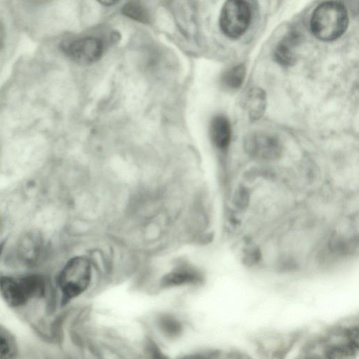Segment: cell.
<instances>
[{
	"label": "cell",
	"instance_id": "obj_9",
	"mask_svg": "<svg viewBox=\"0 0 359 359\" xmlns=\"http://www.w3.org/2000/svg\"><path fill=\"white\" fill-rule=\"evenodd\" d=\"M298 32H288L276 45L273 50L274 60L283 66H290L296 60L294 48L299 43Z\"/></svg>",
	"mask_w": 359,
	"mask_h": 359
},
{
	"label": "cell",
	"instance_id": "obj_14",
	"mask_svg": "<svg viewBox=\"0 0 359 359\" xmlns=\"http://www.w3.org/2000/svg\"><path fill=\"white\" fill-rule=\"evenodd\" d=\"M123 13L127 17L141 22H149V13L146 8L140 1H129L123 8Z\"/></svg>",
	"mask_w": 359,
	"mask_h": 359
},
{
	"label": "cell",
	"instance_id": "obj_17",
	"mask_svg": "<svg viewBox=\"0 0 359 359\" xmlns=\"http://www.w3.org/2000/svg\"><path fill=\"white\" fill-rule=\"evenodd\" d=\"M116 1H102V4H105V5H107V6H111L112 4H116Z\"/></svg>",
	"mask_w": 359,
	"mask_h": 359
},
{
	"label": "cell",
	"instance_id": "obj_5",
	"mask_svg": "<svg viewBox=\"0 0 359 359\" xmlns=\"http://www.w3.org/2000/svg\"><path fill=\"white\" fill-rule=\"evenodd\" d=\"M62 51L72 60L82 65L97 61L103 53L102 42L93 36H85L60 45Z\"/></svg>",
	"mask_w": 359,
	"mask_h": 359
},
{
	"label": "cell",
	"instance_id": "obj_10",
	"mask_svg": "<svg viewBox=\"0 0 359 359\" xmlns=\"http://www.w3.org/2000/svg\"><path fill=\"white\" fill-rule=\"evenodd\" d=\"M210 135L214 144L219 149H225L229 144L231 136V124L224 115H217L211 121Z\"/></svg>",
	"mask_w": 359,
	"mask_h": 359
},
{
	"label": "cell",
	"instance_id": "obj_13",
	"mask_svg": "<svg viewBox=\"0 0 359 359\" xmlns=\"http://www.w3.org/2000/svg\"><path fill=\"white\" fill-rule=\"evenodd\" d=\"M245 76V67L243 64H238L231 67L222 74L221 82L225 88L235 90L242 85Z\"/></svg>",
	"mask_w": 359,
	"mask_h": 359
},
{
	"label": "cell",
	"instance_id": "obj_16",
	"mask_svg": "<svg viewBox=\"0 0 359 359\" xmlns=\"http://www.w3.org/2000/svg\"><path fill=\"white\" fill-rule=\"evenodd\" d=\"M6 29L3 22L0 20V52L5 46L6 42Z\"/></svg>",
	"mask_w": 359,
	"mask_h": 359
},
{
	"label": "cell",
	"instance_id": "obj_4",
	"mask_svg": "<svg viewBox=\"0 0 359 359\" xmlns=\"http://www.w3.org/2000/svg\"><path fill=\"white\" fill-rule=\"evenodd\" d=\"M251 20V9L244 1H227L219 15V27L224 34L231 39L242 36Z\"/></svg>",
	"mask_w": 359,
	"mask_h": 359
},
{
	"label": "cell",
	"instance_id": "obj_3",
	"mask_svg": "<svg viewBox=\"0 0 359 359\" xmlns=\"http://www.w3.org/2000/svg\"><path fill=\"white\" fill-rule=\"evenodd\" d=\"M46 282L43 276L29 275L20 278L3 276L0 278V292L11 307L25 304L29 299L44 294Z\"/></svg>",
	"mask_w": 359,
	"mask_h": 359
},
{
	"label": "cell",
	"instance_id": "obj_2",
	"mask_svg": "<svg viewBox=\"0 0 359 359\" xmlns=\"http://www.w3.org/2000/svg\"><path fill=\"white\" fill-rule=\"evenodd\" d=\"M92 278L90 260L83 256L69 259L58 276V285L62 293V302L66 303L83 293L89 286Z\"/></svg>",
	"mask_w": 359,
	"mask_h": 359
},
{
	"label": "cell",
	"instance_id": "obj_6",
	"mask_svg": "<svg viewBox=\"0 0 359 359\" xmlns=\"http://www.w3.org/2000/svg\"><path fill=\"white\" fill-rule=\"evenodd\" d=\"M244 147L251 156L265 160L276 158L282 151L278 137L266 132H255L246 136Z\"/></svg>",
	"mask_w": 359,
	"mask_h": 359
},
{
	"label": "cell",
	"instance_id": "obj_11",
	"mask_svg": "<svg viewBox=\"0 0 359 359\" xmlns=\"http://www.w3.org/2000/svg\"><path fill=\"white\" fill-rule=\"evenodd\" d=\"M266 106L265 92L259 88L250 89L245 100V107L250 118L252 121L259 119L264 113Z\"/></svg>",
	"mask_w": 359,
	"mask_h": 359
},
{
	"label": "cell",
	"instance_id": "obj_8",
	"mask_svg": "<svg viewBox=\"0 0 359 359\" xmlns=\"http://www.w3.org/2000/svg\"><path fill=\"white\" fill-rule=\"evenodd\" d=\"M201 278V274L196 267L187 262H181L164 276L163 284L165 286H176L198 283Z\"/></svg>",
	"mask_w": 359,
	"mask_h": 359
},
{
	"label": "cell",
	"instance_id": "obj_15",
	"mask_svg": "<svg viewBox=\"0 0 359 359\" xmlns=\"http://www.w3.org/2000/svg\"><path fill=\"white\" fill-rule=\"evenodd\" d=\"M358 346L347 341L346 344L333 346L326 353L327 359H353Z\"/></svg>",
	"mask_w": 359,
	"mask_h": 359
},
{
	"label": "cell",
	"instance_id": "obj_12",
	"mask_svg": "<svg viewBox=\"0 0 359 359\" xmlns=\"http://www.w3.org/2000/svg\"><path fill=\"white\" fill-rule=\"evenodd\" d=\"M17 355L15 337L6 327L0 325V359H16Z\"/></svg>",
	"mask_w": 359,
	"mask_h": 359
},
{
	"label": "cell",
	"instance_id": "obj_7",
	"mask_svg": "<svg viewBox=\"0 0 359 359\" xmlns=\"http://www.w3.org/2000/svg\"><path fill=\"white\" fill-rule=\"evenodd\" d=\"M43 237L38 230H30L20 238L16 254L18 259L27 266H33L40 259L43 248Z\"/></svg>",
	"mask_w": 359,
	"mask_h": 359
},
{
	"label": "cell",
	"instance_id": "obj_18",
	"mask_svg": "<svg viewBox=\"0 0 359 359\" xmlns=\"http://www.w3.org/2000/svg\"><path fill=\"white\" fill-rule=\"evenodd\" d=\"M2 229V220H1V216H0V232Z\"/></svg>",
	"mask_w": 359,
	"mask_h": 359
},
{
	"label": "cell",
	"instance_id": "obj_1",
	"mask_svg": "<svg viewBox=\"0 0 359 359\" xmlns=\"http://www.w3.org/2000/svg\"><path fill=\"white\" fill-rule=\"evenodd\" d=\"M348 23V13L343 4L334 1H325L313 11L311 29L318 39L331 41L337 39L346 32Z\"/></svg>",
	"mask_w": 359,
	"mask_h": 359
}]
</instances>
